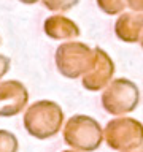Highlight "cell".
<instances>
[{
    "label": "cell",
    "mask_w": 143,
    "mask_h": 152,
    "mask_svg": "<svg viewBox=\"0 0 143 152\" xmlns=\"http://www.w3.org/2000/svg\"><path fill=\"white\" fill-rule=\"evenodd\" d=\"M26 128L30 135L45 140L59 130L62 122L60 109L52 103H37L29 109L26 116Z\"/></svg>",
    "instance_id": "1"
},
{
    "label": "cell",
    "mask_w": 143,
    "mask_h": 152,
    "mask_svg": "<svg viewBox=\"0 0 143 152\" xmlns=\"http://www.w3.org/2000/svg\"><path fill=\"white\" fill-rule=\"evenodd\" d=\"M65 141L73 147L83 151H92L100 144V128L97 122L89 117H73L67 124Z\"/></svg>",
    "instance_id": "2"
},
{
    "label": "cell",
    "mask_w": 143,
    "mask_h": 152,
    "mask_svg": "<svg viewBox=\"0 0 143 152\" xmlns=\"http://www.w3.org/2000/svg\"><path fill=\"white\" fill-rule=\"evenodd\" d=\"M107 140L114 149L138 144L143 140V128L140 124L129 121V119L114 121L107 128Z\"/></svg>",
    "instance_id": "3"
},
{
    "label": "cell",
    "mask_w": 143,
    "mask_h": 152,
    "mask_svg": "<svg viewBox=\"0 0 143 152\" xmlns=\"http://www.w3.org/2000/svg\"><path fill=\"white\" fill-rule=\"evenodd\" d=\"M18 142L11 133L0 132V152H16Z\"/></svg>",
    "instance_id": "4"
},
{
    "label": "cell",
    "mask_w": 143,
    "mask_h": 152,
    "mask_svg": "<svg viewBox=\"0 0 143 152\" xmlns=\"http://www.w3.org/2000/svg\"><path fill=\"white\" fill-rule=\"evenodd\" d=\"M138 152H143V149H142V151H138Z\"/></svg>",
    "instance_id": "5"
}]
</instances>
